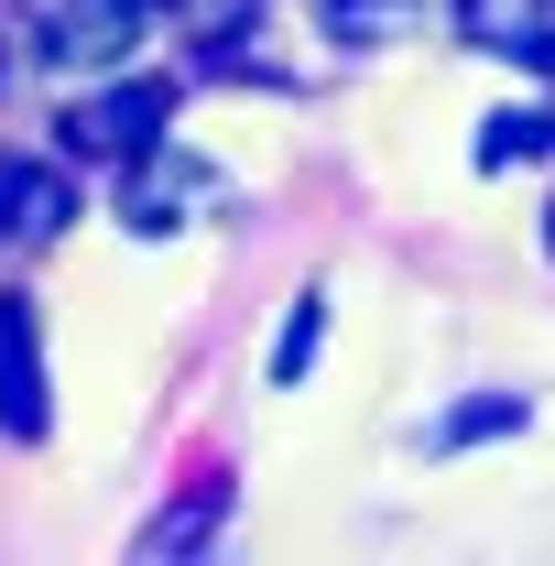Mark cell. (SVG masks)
<instances>
[{
    "label": "cell",
    "mask_w": 555,
    "mask_h": 566,
    "mask_svg": "<svg viewBox=\"0 0 555 566\" xmlns=\"http://www.w3.org/2000/svg\"><path fill=\"white\" fill-rule=\"evenodd\" d=\"M164 120H175V87H164V76H121V87L76 98L55 132H66V153H87V164H132V153L164 142Z\"/></svg>",
    "instance_id": "cell-1"
},
{
    "label": "cell",
    "mask_w": 555,
    "mask_h": 566,
    "mask_svg": "<svg viewBox=\"0 0 555 566\" xmlns=\"http://www.w3.org/2000/svg\"><path fill=\"white\" fill-rule=\"evenodd\" d=\"M44 55L55 66H121L132 55V33H142V0H44Z\"/></svg>",
    "instance_id": "cell-2"
},
{
    "label": "cell",
    "mask_w": 555,
    "mask_h": 566,
    "mask_svg": "<svg viewBox=\"0 0 555 566\" xmlns=\"http://www.w3.org/2000/svg\"><path fill=\"white\" fill-rule=\"evenodd\" d=\"M76 218V186L33 153H0V251H44L55 229Z\"/></svg>",
    "instance_id": "cell-3"
},
{
    "label": "cell",
    "mask_w": 555,
    "mask_h": 566,
    "mask_svg": "<svg viewBox=\"0 0 555 566\" xmlns=\"http://www.w3.org/2000/svg\"><path fill=\"white\" fill-rule=\"evenodd\" d=\"M197 197H218L208 164H186V153H164V142H153V153H132V197H121V218H132L142 240H164L175 208H197Z\"/></svg>",
    "instance_id": "cell-4"
},
{
    "label": "cell",
    "mask_w": 555,
    "mask_h": 566,
    "mask_svg": "<svg viewBox=\"0 0 555 566\" xmlns=\"http://www.w3.org/2000/svg\"><path fill=\"white\" fill-rule=\"evenodd\" d=\"M458 33H469L480 55L545 66V55H555V0H458Z\"/></svg>",
    "instance_id": "cell-5"
},
{
    "label": "cell",
    "mask_w": 555,
    "mask_h": 566,
    "mask_svg": "<svg viewBox=\"0 0 555 566\" xmlns=\"http://www.w3.org/2000/svg\"><path fill=\"white\" fill-rule=\"evenodd\" d=\"M0 436H44V349L11 294H0Z\"/></svg>",
    "instance_id": "cell-6"
},
{
    "label": "cell",
    "mask_w": 555,
    "mask_h": 566,
    "mask_svg": "<svg viewBox=\"0 0 555 566\" xmlns=\"http://www.w3.org/2000/svg\"><path fill=\"white\" fill-rule=\"evenodd\" d=\"M316 22L338 44H392V33H415V0H316Z\"/></svg>",
    "instance_id": "cell-7"
},
{
    "label": "cell",
    "mask_w": 555,
    "mask_h": 566,
    "mask_svg": "<svg viewBox=\"0 0 555 566\" xmlns=\"http://www.w3.org/2000/svg\"><path fill=\"white\" fill-rule=\"evenodd\" d=\"M523 415H534V403H523V392H490V403H458V415L436 424V436H425V447H436V458H447V447H480V436H523Z\"/></svg>",
    "instance_id": "cell-8"
},
{
    "label": "cell",
    "mask_w": 555,
    "mask_h": 566,
    "mask_svg": "<svg viewBox=\"0 0 555 566\" xmlns=\"http://www.w3.org/2000/svg\"><path fill=\"white\" fill-rule=\"evenodd\" d=\"M534 153H555V109H501L480 132V164L501 175V164H534Z\"/></svg>",
    "instance_id": "cell-9"
},
{
    "label": "cell",
    "mask_w": 555,
    "mask_h": 566,
    "mask_svg": "<svg viewBox=\"0 0 555 566\" xmlns=\"http://www.w3.org/2000/svg\"><path fill=\"white\" fill-rule=\"evenodd\" d=\"M316 338H327V294H294V316H283V338H273V381L283 392L316 370Z\"/></svg>",
    "instance_id": "cell-10"
},
{
    "label": "cell",
    "mask_w": 555,
    "mask_h": 566,
    "mask_svg": "<svg viewBox=\"0 0 555 566\" xmlns=\"http://www.w3.org/2000/svg\"><path fill=\"white\" fill-rule=\"evenodd\" d=\"M218 501H229L218 480H208V491H186L175 512H164V523H153V534H142V556H186V545H197V534L218 523Z\"/></svg>",
    "instance_id": "cell-11"
},
{
    "label": "cell",
    "mask_w": 555,
    "mask_h": 566,
    "mask_svg": "<svg viewBox=\"0 0 555 566\" xmlns=\"http://www.w3.org/2000/svg\"><path fill=\"white\" fill-rule=\"evenodd\" d=\"M0 76H11V22H0Z\"/></svg>",
    "instance_id": "cell-12"
},
{
    "label": "cell",
    "mask_w": 555,
    "mask_h": 566,
    "mask_svg": "<svg viewBox=\"0 0 555 566\" xmlns=\"http://www.w3.org/2000/svg\"><path fill=\"white\" fill-rule=\"evenodd\" d=\"M545 251H555V208H545Z\"/></svg>",
    "instance_id": "cell-13"
},
{
    "label": "cell",
    "mask_w": 555,
    "mask_h": 566,
    "mask_svg": "<svg viewBox=\"0 0 555 566\" xmlns=\"http://www.w3.org/2000/svg\"><path fill=\"white\" fill-rule=\"evenodd\" d=\"M142 11H175V0H142Z\"/></svg>",
    "instance_id": "cell-14"
},
{
    "label": "cell",
    "mask_w": 555,
    "mask_h": 566,
    "mask_svg": "<svg viewBox=\"0 0 555 566\" xmlns=\"http://www.w3.org/2000/svg\"><path fill=\"white\" fill-rule=\"evenodd\" d=\"M545 76H555V55H545ZM545 109H555V98H545Z\"/></svg>",
    "instance_id": "cell-15"
}]
</instances>
